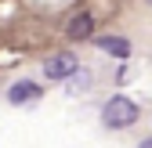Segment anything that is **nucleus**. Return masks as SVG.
I'll use <instances>...</instances> for the list:
<instances>
[{"mask_svg":"<svg viewBox=\"0 0 152 148\" xmlns=\"http://www.w3.org/2000/svg\"><path fill=\"white\" fill-rule=\"evenodd\" d=\"M65 33L72 36V40H91V36H94V18H91L87 11L72 15V18H69V25H65Z\"/></svg>","mask_w":152,"mask_h":148,"instance_id":"nucleus-4","label":"nucleus"},{"mask_svg":"<svg viewBox=\"0 0 152 148\" xmlns=\"http://www.w3.org/2000/svg\"><path fill=\"white\" fill-rule=\"evenodd\" d=\"M80 72V62H76V54H51V58L44 62V76L47 80H69V76H76Z\"/></svg>","mask_w":152,"mask_h":148,"instance_id":"nucleus-2","label":"nucleus"},{"mask_svg":"<svg viewBox=\"0 0 152 148\" xmlns=\"http://www.w3.org/2000/svg\"><path fill=\"white\" fill-rule=\"evenodd\" d=\"M98 47L105 51V54H112V58H127V54H130V44L123 40V36H98Z\"/></svg>","mask_w":152,"mask_h":148,"instance_id":"nucleus-5","label":"nucleus"},{"mask_svg":"<svg viewBox=\"0 0 152 148\" xmlns=\"http://www.w3.org/2000/svg\"><path fill=\"white\" fill-rule=\"evenodd\" d=\"M138 148H152V137H148V141H141V144H138Z\"/></svg>","mask_w":152,"mask_h":148,"instance_id":"nucleus-7","label":"nucleus"},{"mask_svg":"<svg viewBox=\"0 0 152 148\" xmlns=\"http://www.w3.org/2000/svg\"><path fill=\"white\" fill-rule=\"evenodd\" d=\"M36 98H40V83H33V80H18V83L7 87V101L11 105H29Z\"/></svg>","mask_w":152,"mask_h":148,"instance_id":"nucleus-3","label":"nucleus"},{"mask_svg":"<svg viewBox=\"0 0 152 148\" xmlns=\"http://www.w3.org/2000/svg\"><path fill=\"white\" fill-rule=\"evenodd\" d=\"M69 80H72V83H69V90H72V94H76V90H80V94H83V90L91 87V76H87V72H83V69H80V72H76V76H69Z\"/></svg>","mask_w":152,"mask_h":148,"instance_id":"nucleus-6","label":"nucleus"},{"mask_svg":"<svg viewBox=\"0 0 152 148\" xmlns=\"http://www.w3.org/2000/svg\"><path fill=\"white\" fill-rule=\"evenodd\" d=\"M102 123L109 126V130H127V126L138 123V105L130 101V98H123V94L109 98L105 108H102Z\"/></svg>","mask_w":152,"mask_h":148,"instance_id":"nucleus-1","label":"nucleus"}]
</instances>
